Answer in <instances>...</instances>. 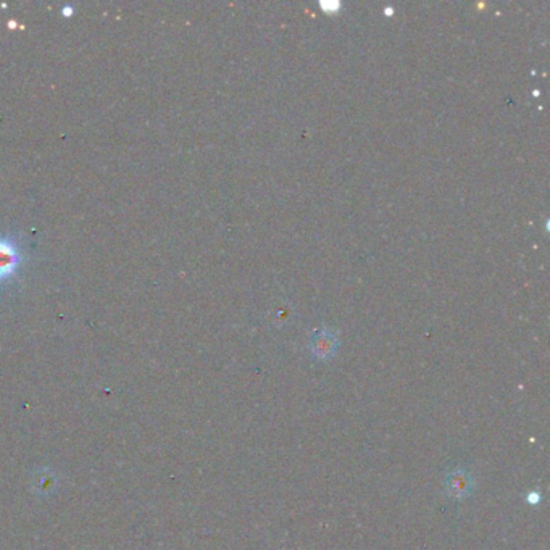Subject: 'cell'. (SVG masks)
Listing matches in <instances>:
<instances>
[{
    "mask_svg": "<svg viewBox=\"0 0 550 550\" xmlns=\"http://www.w3.org/2000/svg\"><path fill=\"white\" fill-rule=\"evenodd\" d=\"M21 265V252L16 242L7 236H0V285L15 276Z\"/></svg>",
    "mask_w": 550,
    "mask_h": 550,
    "instance_id": "obj_1",
    "label": "cell"
},
{
    "mask_svg": "<svg viewBox=\"0 0 550 550\" xmlns=\"http://www.w3.org/2000/svg\"><path fill=\"white\" fill-rule=\"evenodd\" d=\"M447 489H449V492L453 497H463L465 494H468L470 489H472V479H470V476L467 473L455 472L449 476V479H447Z\"/></svg>",
    "mask_w": 550,
    "mask_h": 550,
    "instance_id": "obj_2",
    "label": "cell"
},
{
    "mask_svg": "<svg viewBox=\"0 0 550 550\" xmlns=\"http://www.w3.org/2000/svg\"><path fill=\"white\" fill-rule=\"evenodd\" d=\"M333 339L330 336H320L315 342V352L320 354V357L330 355L333 352Z\"/></svg>",
    "mask_w": 550,
    "mask_h": 550,
    "instance_id": "obj_3",
    "label": "cell"
}]
</instances>
